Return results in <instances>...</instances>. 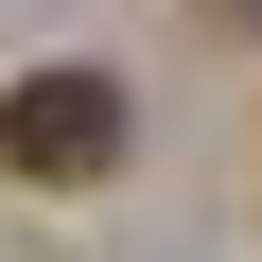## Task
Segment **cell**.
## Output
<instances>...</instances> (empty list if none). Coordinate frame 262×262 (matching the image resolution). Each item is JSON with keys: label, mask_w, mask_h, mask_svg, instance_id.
Instances as JSON below:
<instances>
[{"label": "cell", "mask_w": 262, "mask_h": 262, "mask_svg": "<svg viewBox=\"0 0 262 262\" xmlns=\"http://www.w3.org/2000/svg\"><path fill=\"white\" fill-rule=\"evenodd\" d=\"M0 175H35V192L122 175V70H18L0 88Z\"/></svg>", "instance_id": "1"}]
</instances>
